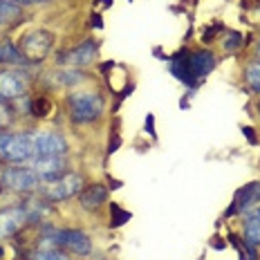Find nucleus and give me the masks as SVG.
Masks as SVG:
<instances>
[{"label":"nucleus","instance_id":"7","mask_svg":"<svg viewBox=\"0 0 260 260\" xmlns=\"http://www.w3.org/2000/svg\"><path fill=\"white\" fill-rule=\"evenodd\" d=\"M31 139H34V157H65L68 153V142L52 130L31 133Z\"/></svg>","mask_w":260,"mask_h":260},{"label":"nucleus","instance_id":"26","mask_svg":"<svg viewBox=\"0 0 260 260\" xmlns=\"http://www.w3.org/2000/svg\"><path fill=\"white\" fill-rule=\"evenodd\" d=\"M18 5H39V3H47V0H16Z\"/></svg>","mask_w":260,"mask_h":260},{"label":"nucleus","instance_id":"22","mask_svg":"<svg viewBox=\"0 0 260 260\" xmlns=\"http://www.w3.org/2000/svg\"><path fill=\"white\" fill-rule=\"evenodd\" d=\"M234 238V245L240 249V253H242V260H256V247H251V245H247L245 240H236V236H231Z\"/></svg>","mask_w":260,"mask_h":260},{"label":"nucleus","instance_id":"10","mask_svg":"<svg viewBox=\"0 0 260 260\" xmlns=\"http://www.w3.org/2000/svg\"><path fill=\"white\" fill-rule=\"evenodd\" d=\"M27 220H29V215H27V209L23 207H12V209L0 211V240L18 234Z\"/></svg>","mask_w":260,"mask_h":260},{"label":"nucleus","instance_id":"2","mask_svg":"<svg viewBox=\"0 0 260 260\" xmlns=\"http://www.w3.org/2000/svg\"><path fill=\"white\" fill-rule=\"evenodd\" d=\"M70 106V115L77 123H90L94 119H99L104 115V99L101 94H94V92H74L68 99Z\"/></svg>","mask_w":260,"mask_h":260},{"label":"nucleus","instance_id":"21","mask_svg":"<svg viewBox=\"0 0 260 260\" xmlns=\"http://www.w3.org/2000/svg\"><path fill=\"white\" fill-rule=\"evenodd\" d=\"M110 215H112V220H110L112 226H121V224H126V222L130 220L128 211H123L121 207H117V204H112L110 207Z\"/></svg>","mask_w":260,"mask_h":260},{"label":"nucleus","instance_id":"14","mask_svg":"<svg viewBox=\"0 0 260 260\" xmlns=\"http://www.w3.org/2000/svg\"><path fill=\"white\" fill-rule=\"evenodd\" d=\"M79 200H81V207L85 211H99L108 200V188L104 184H92V186H88L83 193H81Z\"/></svg>","mask_w":260,"mask_h":260},{"label":"nucleus","instance_id":"28","mask_svg":"<svg viewBox=\"0 0 260 260\" xmlns=\"http://www.w3.org/2000/svg\"><path fill=\"white\" fill-rule=\"evenodd\" d=\"M3 173H5V171H0V184H3Z\"/></svg>","mask_w":260,"mask_h":260},{"label":"nucleus","instance_id":"20","mask_svg":"<svg viewBox=\"0 0 260 260\" xmlns=\"http://www.w3.org/2000/svg\"><path fill=\"white\" fill-rule=\"evenodd\" d=\"M29 260H70L63 251H56V249H43V251H36Z\"/></svg>","mask_w":260,"mask_h":260},{"label":"nucleus","instance_id":"15","mask_svg":"<svg viewBox=\"0 0 260 260\" xmlns=\"http://www.w3.org/2000/svg\"><path fill=\"white\" fill-rule=\"evenodd\" d=\"M242 234H245V242L251 247H260V209L253 207L245 215V226H242Z\"/></svg>","mask_w":260,"mask_h":260},{"label":"nucleus","instance_id":"23","mask_svg":"<svg viewBox=\"0 0 260 260\" xmlns=\"http://www.w3.org/2000/svg\"><path fill=\"white\" fill-rule=\"evenodd\" d=\"M240 43H242V36L238 34V31H229V36H226V41H224V47L229 52H234L236 47H240Z\"/></svg>","mask_w":260,"mask_h":260},{"label":"nucleus","instance_id":"13","mask_svg":"<svg viewBox=\"0 0 260 260\" xmlns=\"http://www.w3.org/2000/svg\"><path fill=\"white\" fill-rule=\"evenodd\" d=\"M96 50H99V45H96L94 41H83L79 47H74V50H70L68 54H65L63 61L68 63L70 68H83V65L94 61Z\"/></svg>","mask_w":260,"mask_h":260},{"label":"nucleus","instance_id":"17","mask_svg":"<svg viewBox=\"0 0 260 260\" xmlns=\"http://www.w3.org/2000/svg\"><path fill=\"white\" fill-rule=\"evenodd\" d=\"M54 81H56L58 85H77L83 81V72L77 68H68V70H58L56 74H54Z\"/></svg>","mask_w":260,"mask_h":260},{"label":"nucleus","instance_id":"16","mask_svg":"<svg viewBox=\"0 0 260 260\" xmlns=\"http://www.w3.org/2000/svg\"><path fill=\"white\" fill-rule=\"evenodd\" d=\"M0 63H12V65H23L27 63L25 56L14 43H0Z\"/></svg>","mask_w":260,"mask_h":260},{"label":"nucleus","instance_id":"1","mask_svg":"<svg viewBox=\"0 0 260 260\" xmlns=\"http://www.w3.org/2000/svg\"><path fill=\"white\" fill-rule=\"evenodd\" d=\"M213 68H215V56L207 50L182 52L171 58V72L186 85H198Z\"/></svg>","mask_w":260,"mask_h":260},{"label":"nucleus","instance_id":"6","mask_svg":"<svg viewBox=\"0 0 260 260\" xmlns=\"http://www.w3.org/2000/svg\"><path fill=\"white\" fill-rule=\"evenodd\" d=\"M18 50L27 63H39L52 50V34L50 31H31L25 39H20Z\"/></svg>","mask_w":260,"mask_h":260},{"label":"nucleus","instance_id":"9","mask_svg":"<svg viewBox=\"0 0 260 260\" xmlns=\"http://www.w3.org/2000/svg\"><path fill=\"white\" fill-rule=\"evenodd\" d=\"M25 92H27V74L16 72V70L0 72V99L12 101L23 96Z\"/></svg>","mask_w":260,"mask_h":260},{"label":"nucleus","instance_id":"11","mask_svg":"<svg viewBox=\"0 0 260 260\" xmlns=\"http://www.w3.org/2000/svg\"><path fill=\"white\" fill-rule=\"evenodd\" d=\"M31 169L39 173L41 180L52 182L65 175V157H34L31 159Z\"/></svg>","mask_w":260,"mask_h":260},{"label":"nucleus","instance_id":"4","mask_svg":"<svg viewBox=\"0 0 260 260\" xmlns=\"http://www.w3.org/2000/svg\"><path fill=\"white\" fill-rule=\"evenodd\" d=\"M83 188V177L79 173H65L58 180H52L43 186V195L50 202H63V200L74 198Z\"/></svg>","mask_w":260,"mask_h":260},{"label":"nucleus","instance_id":"24","mask_svg":"<svg viewBox=\"0 0 260 260\" xmlns=\"http://www.w3.org/2000/svg\"><path fill=\"white\" fill-rule=\"evenodd\" d=\"M9 119H12V117H9V108L5 106V104H0V128L7 126Z\"/></svg>","mask_w":260,"mask_h":260},{"label":"nucleus","instance_id":"3","mask_svg":"<svg viewBox=\"0 0 260 260\" xmlns=\"http://www.w3.org/2000/svg\"><path fill=\"white\" fill-rule=\"evenodd\" d=\"M0 157L7 161L34 159V139L31 133H0Z\"/></svg>","mask_w":260,"mask_h":260},{"label":"nucleus","instance_id":"29","mask_svg":"<svg viewBox=\"0 0 260 260\" xmlns=\"http://www.w3.org/2000/svg\"><path fill=\"white\" fill-rule=\"evenodd\" d=\"M258 58H260V43H258Z\"/></svg>","mask_w":260,"mask_h":260},{"label":"nucleus","instance_id":"8","mask_svg":"<svg viewBox=\"0 0 260 260\" xmlns=\"http://www.w3.org/2000/svg\"><path fill=\"white\" fill-rule=\"evenodd\" d=\"M52 245L54 247H63L68 251L77 253V256H88L92 251V242L88 234L79 229H58L52 234Z\"/></svg>","mask_w":260,"mask_h":260},{"label":"nucleus","instance_id":"19","mask_svg":"<svg viewBox=\"0 0 260 260\" xmlns=\"http://www.w3.org/2000/svg\"><path fill=\"white\" fill-rule=\"evenodd\" d=\"M245 79H247V85L253 92H260V61L249 65L247 72H245Z\"/></svg>","mask_w":260,"mask_h":260},{"label":"nucleus","instance_id":"27","mask_svg":"<svg viewBox=\"0 0 260 260\" xmlns=\"http://www.w3.org/2000/svg\"><path fill=\"white\" fill-rule=\"evenodd\" d=\"M92 25H94V27H101V16H92Z\"/></svg>","mask_w":260,"mask_h":260},{"label":"nucleus","instance_id":"5","mask_svg":"<svg viewBox=\"0 0 260 260\" xmlns=\"http://www.w3.org/2000/svg\"><path fill=\"white\" fill-rule=\"evenodd\" d=\"M41 184V177L34 169H25V166H12L3 173V186L12 188L16 193H31L36 191Z\"/></svg>","mask_w":260,"mask_h":260},{"label":"nucleus","instance_id":"12","mask_svg":"<svg viewBox=\"0 0 260 260\" xmlns=\"http://www.w3.org/2000/svg\"><path fill=\"white\" fill-rule=\"evenodd\" d=\"M256 202H260V182H251V184H245L242 188H238V193L234 195V202H231L226 215H236V213H242V211L251 209Z\"/></svg>","mask_w":260,"mask_h":260},{"label":"nucleus","instance_id":"25","mask_svg":"<svg viewBox=\"0 0 260 260\" xmlns=\"http://www.w3.org/2000/svg\"><path fill=\"white\" fill-rule=\"evenodd\" d=\"M153 121H155V117H153V115L146 117V130H148L150 135H155V130H153Z\"/></svg>","mask_w":260,"mask_h":260},{"label":"nucleus","instance_id":"18","mask_svg":"<svg viewBox=\"0 0 260 260\" xmlns=\"http://www.w3.org/2000/svg\"><path fill=\"white\" fill-rule=\"evenodd\" d=\"M20 14V5L16 0H0V25L14 20Z\"/></svg>","mask_w":260,"mask_h":260}]
</instances>
